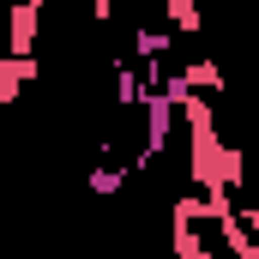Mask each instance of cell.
<instances>
[{
    "instance_id": "cell-6",
    "label": "cell",
    "mask_w": 259,
    "mask_h": 259,
    "mask_svg": "<svg viewBox=\"0 0 259 259\" xmlns=\"http://www.w3.org/2000/svg\"><path fill=\"white\" fill-rule=\"evenodd\" d=\"M181 78H187V91H199V97H223V66L217 61H193V66H175Z\"/></svg>"
},
{
    "instance_id": "cell-4",
    "label": "cell",
    "mask_w": 259,
    "mask_h": 259,
    "mask_svg": "<svg viewBox=\"0 0 259 259\" xmlns=\"http://www.w3.org/2000/svg\"><path fill=\"white\" fill-rule=\"evenodd\" d=\"M169 247L175 259H217V247L199 235V223H169Z\"/></svg>"
},
{
    "instance_id": "cell-1",
    "label": "cell",
    "mask_w": 259,
    "mask_h": 259,
    "mask_svg": "<svg viewBox=\"0 0 259 259\" xmlns=\"http://www.w3.org/2000/svg\"><path fill=\"white\" fill-rule=\"evenodd\" d=\"M42 12H49V0H12L6 6V55H36Z\"/></svg>"
},
{
    "instance_id": "cell-7",
    "label": "cell",
    "mask_w": 259,
    "mask_h": 259,
    "mask_svg": "<svg viewBox=\"0 0 259 259\" xmlns=\"http://www.w3.org/2000/svg\"><path fill=\"white\" fill-rule=\"evenodd\" d=\"M127 175H133L127 163H97L84 181H91V193H97V199H109V193H121V187H127Z\"/></svg>"
},
{
    "instance_id": "cell-3",
    "label": "cell",
    "mask_w": 259,
    "mask_h": 259,
    "mask_svg": "<svg viewBox=\"0 0 259 259\" xmlns=\"http://www.w3.org/2000/svg\"><path fill=\"white\" fill-rule=\"evenodd\" d=\"M169 49H175V30L163 24H139V36H133V61H169Z\"/></svg>"
},
{
    "instance_id": "cell-5",
    "label": "cell",
    "mask_w": 259,
    "mask_h": 259,
    "mask_svg": "<svg viewBox=\"0 0 259 259\" xmlns=\"http://www.w3.org/2000/svg\"><path fill=\"white\" fill-rule=\"evenodd\" d=\"M163 18H169L175 36H199L205 30V6L199 0H163Z\"/></svg>"
},
{
    "instance_id": "cell-2",
    "label": "cell",
    "mask_w": 259,
    "mask_h": 259,
    "mask_svg": "<svg viewBox=\"0 0 259 259\" xmlns=\"http://www.w3.org/2000/svg\"><path fill=\"white\" fill-rule=\"evenodd\" d=\"M36 78H42V61L36 55H0V109H12L18 91L36 84Z\"/></svg>"
}]
</instances>
